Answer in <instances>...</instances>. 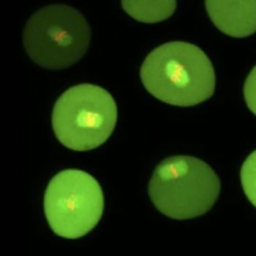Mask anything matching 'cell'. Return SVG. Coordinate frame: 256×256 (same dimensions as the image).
Masks as SVG:
<instances>
[{
	"label": "cell",
	"instance_id": "6da1fadb",
	"mask_svg": "<svg viewBox=\"0 0 256 256\" xmlns=\"http://www.w3.org/2000/svg\"><path fill=\"white\" fill-rule=\"evenodd\" d=\"M140 76L152 96L176 106L202 104L216 90L214 68L206 54L196 46L181 41L153 50L142 64Z\"/></svg>",
	"mask_w": 256,
	"mask_h": 256
},
{
	"label": "cell",
	"instance_id": "7a4b0ae2",
	"mask_svg": "<svg viewBox=\"0 0 256 256\" xmlns=\"http://www.w3.org/2000/svg\"><path fill=\"white\" fill-rule=\"evenodd\" d=\"M220 192V180L208 164L190 156H173L156 167L148 184L154 206L167 217L187 220L206 213Z\"/></svg>",
	"mask_w": 256,
	"mask_h": 256
},
{
	"label": "cell",
	"instance_id": "3957f363",
	"mask_svg": "<svg viewBox=\"0 0 256 256\" xmlns=\"http://www.w3.org/2000/svg\"><path fill=\"white\" fill-rule=\"evenodd\" d=\"M91 30L84 16L66 4L46 6L33 14L23 32L26 54L44 68L66 69L89 50Z\"/></svg>",
	"mask_w": 256,
	"mask_h": 256
},
{
	"label": "cell",
	"instance_id": "277c9868",
	"mask_svg": "<svg viewBox=\"0 0 256 256\" xmlns=\"http://www.w3.org/2000/svg\"><path fill=\"white\" fill-rule=\"evenodd\" d=\"M118 114L116 102L108 91L82 84L70 88L56 100L52 126L62 144L75 151H88L108 140Z\"/></svg>",
	"mask_w": 256,
	"mask_h": 256
},
{
	"label": "cell",
	"instance_id": "5b68a950",
	"mask_svg": "<svg viewBox=\"0 0 256 256\" xmlns=\"http://www.w3.org/2000/svg\"><path fill=\"white\" fill-rule=\"evenodd\" d=\"M104 210L98 182L83 170H62L46 190V217L52 230L63 238L76 240L88 234L98 224Z\"/></svg>",
	"mask_w": 256,
	"mask_h": 256
},
{
	"label": "cell",
	"instance_id": "8992f818",
	"mask_svg": "<svg viewBox=\"0 0 256 256\" xmlns=\"http://www.w3.org/2000/svg\"><path fill=\"white\" fill-rule=\"evenodd\" d=\"M210 20L222 32L246 38L256 32V1H206Z\"/></svg>",
	"mask_w": 256,
	"mask_h": 256
},
{
	"label": "cell",
	"instance_id": "52a82bcc",
	"mask_svg": "<svg viewBox=\"0 0 256 256\" xmlns=\"http://www.w3.org/2000/svg\"><path fill=\"white\" fill-rule=\"evenodd\" d=\"M122 4L132 18L148 24L167 20L176 8V1H122Z\"/></svg>",
	"mask_w": 256,
	"mask_h": 256
},
{
	"label": "cell",
	"instance_id": "ba28073f",
	"mask_svg": "<svg viewBox=\"0 0 256 256\" xmlns=\"http://www.w3.org/2000/svg\"><path fill=\"white\" fill-rule=\"evenodd\" d=\"M240 176L246 196L256 207V150L244 161Z\"/></svg>",
	"mask_w": 256,
	"mask_h": 256
},
{
	"label": "cell",
	"instance_id": "9c48e42d",
	"mask_svg": "<svg viewBox=\"0 0 256 256\" xmlns=\"http://www.w3.org/2000/svg\"><path fill=\"white\" fill-rule=\"evenodd\" d=\"M244 96L248 108L256 115V66L246 79Z\"/></svg>",
	"mask_w": 256,
	"mask_h": 256
}]
</instances>
